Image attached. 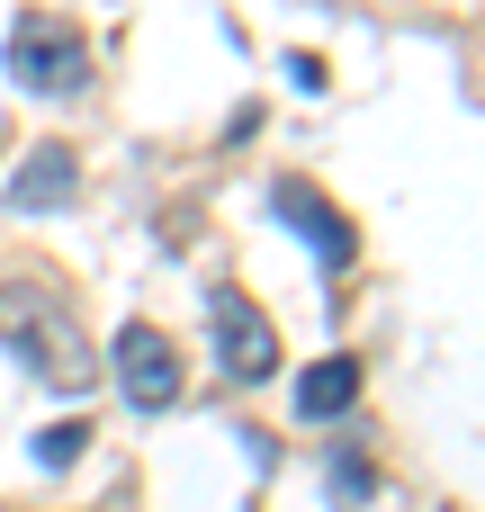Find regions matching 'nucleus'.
Returning <instances> with one entry per match:
<instances>
[{
	"mask_svg": "<svg viewBox=\"0 0 485 512\" xmlns=\"http://www.w3.org/2000/svg\"><path fill=\"white\" fill-rule=\"evenodd\" d=\"M72 189H81V153H72V144H36V153L0 180V207H9V216H54V207H72Z\"/></svg>",
	"mask_w": 485,
	"mask_h": 512,
	"instance_id": "6",
	"label": "nucleus"
},
{
	"mask_svg": "<svg viewBox=\"0 0 485 512\" xmlns=\"http://www.w3.org/2000/svg\"><path fill=\"white\" fill-rule=\"evenodd\" d=\"M207 333H216V369H225L234 387H261V378L279 369V324H270L243 288H216V297H207Z\"/></svg>",
	"mask_w": 485,
	"mask_h": 512,
	"instance_id": "3",
	"label": "nucleus"
},
{
	"mask_svg": "<svg viewBox=\"0 0 485 512\" xmlns=\"http://www.w3.org/2000/svg\"><path fill=\"white\" fill-rule=\"evenodd\" d=\"M0 342H9V360H27L45 387H90L99 378V351H90V333H81V315L45 288V279H9L0 288Z\"/></svg>",
	"mask_w": 485,
	"mask_h": 512,
	"instance_id": "1",
	"label": "nucleus"
},
{
	"mask_svg": "<svg viewBox=\"0 0 485 512\" xmlns=\"http://www.w3.org/2000/svg\"><path fill=\"white\" fill-rule=\"evenodd\" d=\"M81 450H90V414H63V423L36 432V468H72Z\"/></svg>",
	"mask_w": 485,
	"mask_h": 512,
	"instance_id": "8",
	"label": "nucleus"
},
{
	"mask_svg": "<svg viewBox=\"0 0 485 512\" xmlns=\"http://www.w3.org/2000/svg\"><path fill=\"white\" fill-rule=\"evenodd\" d=\"M99 369H117V387H126L135 414H162V405H180V387H189V369H180V351H171L162 324H126Z\"/></svg>",
	"mask_w": 485,
	"mask_h": 512,
	"instance_id": "4",
	"label": "nucleus"
},
{
	"mask_svg": "<svg viewBox=\"0 0 485 512\" xmlns=\"http://www.w3.org/2000/svg\"><path fill=\"white\" fill-rule=\"evenodd\" d=\"M351 405H360V360H351V351L297 369V423H342Z\"/></svg>",
	"mask_w": 485,
	"mask_h": 512,
	"instance_id": "7",
	"label": "nucleus"
},
{
	"mask_svg": "<svg viewBox=\"0 0 485 512\" xmlns=\"http://www.w3.org/2000/svg\"><path fill=\"white\" fill-rule=\"evenodd\" d=\"M270 207H279L288 234H306V252H315L324 270H351V261H360V234L342 225V207H333L315 180H270Z\"/></svg>",
	"mask_w": 485,
	"mask_h": 512,
	"instance_id": "5",
	"label": "nucleus"
},
{
	"mask_svg": "<svg viewBox=\"0 0 485 512\" xmlns=\"http://www.w3.org/2000/svg\"><path fill=\"white\" fill-rule=\"evenodd\" d=\"M0 63H9V81H18L27 99H72V90L90 81V36H81L72 18H18Z\"/></svg>",
	"mask_w": 485,
	"mask_h": 512,
	"instance_id": "2",
	"label": "nucleus"
}]
</instances>
